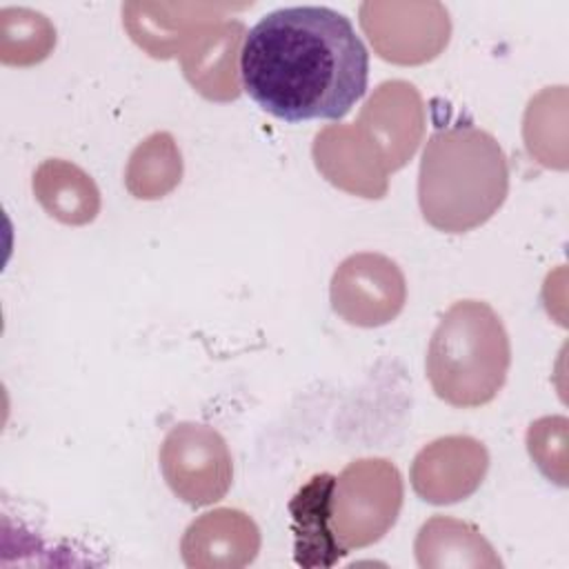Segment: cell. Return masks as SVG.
Returning a JSON list of instances; mask_svg holds the SVG:
<instances>
[{
  "label": "cell",
  "instance_id": "1",
  "mask_svg": "<svg viewBox=\"0 0 569 569\" xmlns=\"http://www.w3.org/2000/svg\"><path fill=\"white\" fill-rule=\"evenodd\" d=\"M240 78L247 96L278 120H340L367 91L369 53L345 13L282 7L247 31Z\"/></svg>",
  "mask_w": 569,
  "mask_h": 569
},
{
  "label": "cell",
  "instance_id": "2",
  "mask_svg": "<svg viewBox=\"0 0 569 569\" xmlns=\"http://www.w3.org/2000/svg\"><path fill=\"white\" fill-rule=\"evenodd\" d=\"M420 207L445 231L485 222L507 193V162L498 142L476 127L436 131L422 153Z\"/></svg>",
  "mask_w": 569,
  "mask_h": 569
},
{
  "label": "cell",
  "instance_id": "3",
  "mask_svg": "<svg viewBox=\"0 0 569 569\" xmlns=\"http://www.w3.org/2000/svg\"><path fill=\"white\" fill-rule=\"evenodd\" d=\"M509 358V338L498 313L487 302L460 300L436 327L425 365L440 400L480 407L505 385Z\"/></svg>",
  "mask_w": 569,
  "mask_h": 569
},
{
  "label": "cell",
  "instance_id": "4",
  "mask_svg": "<svg viewBox=\"0 0 569 569\" xmlns=\"http://www.w3.org/2000/svg\"><path fill=\"white\" fill-rule=\"evenodd\" d=\"M167 485L184 502H198V480L202 502L220 500L231 485V458L222 436L207 425H176L160 451Z\"/></svg>",
  "mask_w": 569,
  "mask_h": 569
},
{
  "label": "cell",
  "instance_id": "5",
  "mask_svg": "<svg viewBox=\"0 0 569 569\" xmlns=\"http://www.w3.org/2000/svg\"><path fill=\"white\" fill-rule=\"evenodd\" d=\"M336 476H311L289 500L293 556L300 567H333L347 556V547L329 529Z\"/></svg>",
  "mask_w": 569,
  "mask_h": 569
}]
</instances>
